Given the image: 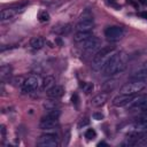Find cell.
Wrapping results in <instances>:
<instances>
[{"mask_svg": "<svg viewBox=\"0 0 147 147\" xmlns=\"http://www.w3.org/2000/svg\"><path fill=\"white\" fill-rule=\"evenodd\" d=\"M127 64V55L124 52H115V54L108 60L105 68L102 69V74L105 76H114L116 74L122 72Z\"/></svg>", "mask_w": 147, "mask_h": 147, "instance_id": "obj_1", "label": "cell"}, {"mask_svg": "<svg viewBox=\"0 0 147 147\" xmlns=\"http://www.w3.org/2000/svg\"><path fill=\"white\" fill-rule=\"evenodd\" d=\"M116 52V47L113 45H108V46H103L101 47L93 56L92 60V68L95 71H102V69L105 68L106 63L108 62V60L115 54Z\"/></svg>", "mask_w": 147, "mask_h": 147, "instance_id": "obj_2", "label": "cell"}, {"mask_svg": "<svg viewBox=\"0 0 147 147\" xmlns=\"http://www.w3.org/2000/svg\"><path fill=\"white\" fill-rule=\"evenodd\" d=\"M146 87V80H137V79H130L129 83L123 85L119 90V93L122 94H129V95H136L137 93L141 92Z\"/></svg>", "mask_w": 147, "mask_h": 147, "instance_id": "obj_3", "label": "cell"}, {"mask_svg": "<svg viewBox=\"0 0 147 147\" xmlns=\"http://www.w3.org/2000/svg\"><path fill=\"white\" fill-rule=\"evenodd\" d=\"M41 83H42V82L40 80L39 76H37V75H31V76H29L28 78L24 79V82H23V84H22V86H21V91H22V93H24V94L33 93V92H36V91L39 88V86L41 85Z\"/></svg>", "mask_w": 147, "mask_h": 147, "instance_id": "obj_4", "label": "cell"}, {"mask_svg": "<svg viewBox=\"0 0 147 147\" xmlns=\"http://www.w3.org/2000/svg\"><path fill=\"white\" fill-rule=\"evenodd\" d=\"M127 108L131 111H145L147 110V95H134L130 101Z\"/></svg>", "mask_w": 147, "mask_h": 147, "instance_id": "obj_5", "label": "cell"}, {"mask_svg": "<svg viewBox=\"0 0 147 147\" xmlns=\"http://www.w3.org/2000/svg\"><path fill=\"white\" fill-rule=\"evenodd\" d=\"M124 29L118 25H109L105 29V37L110 41H117L124 37Z\"/></svg>", "mask_w": 147, "mask_h": 147, "instance_id": "obj_6", "label": "cell"}, {"mask_svg": "<svg viewBox=\"0 0 147 147\" xmlns=\"http://www.w3.org/2000/svg\"><path fill=\"white\" fill-rule=\"evenodd\" d=\"M125 132L129 136H139V134L147 133V122H144V121L134 122L126 126Z\"/></svg>", "mask_w": 147, "mask_h": 147, "instance_id": "obj_7", "label": "cell"}, {"mask_svg": "<svg viewBox=\"0 0 147 147\" xmlns=\"http://www.w3.org/2000/svg\"><path fill=\"white\" fill-rule=\"evenodd\" d=\"M37 145L40 146V147H57L59 146L57 134H55V133H46V134H42L37 140Z\"/></svg>", "mask_w": 147, "mask_h": 147, "instance_id": "obj_8", "label": "cell"}, {"mask_svg": "<svg viewBox=\"0 0 147 147\" xmlns=\"http://www.w3.org/2000/svg\"><path fill=\"white\" fill-rule=\"evenodd\" d=\"M94 28V20L92 16H82L79 22L75 25L76 31H83V32H91Z\"/></svg>", "mask_w": 147, "mask_h": 147, "instance_id": "obj_9", "label": "cell"}, {"mask_svg": "<svg viewBox=\"0 0 147 147\" xmlns=\"http://www.w3.org/2000/svg\"><path fill=\"white\" fill-rule=\"evenodd\" d=\"M100 44H101L100 39L98 37H95V36H92L88 39L79 42L80 48H83V49H85L87 52H95V53L100 49Z\"/></svg>", "mask_w": 147, "mask_h": 147, "instance_id": "obj_10", "label": "cell"}, {"mask_svg": "<svg viewBox=\"0 0 147 147\" xmlns=\"http://www.w3.org/2000/svg\"><path fill=\"white\" fill-rule=\"evenodd\" d=\"M59 126V118H54V117H51V116H42L40 122H39V127L44 131H47V130H54L55 127Z\"/></svg>", "mask_w": 147, "mask_h": 147, "instance_id": "obj_11", "label": "cell"}, {"mask_svg": "<svg viewBox=\"0 0 147 147\" xmlns=\"http://www.w3.org/2000/svg\"><path fill=\"white\" fill-rule=\"evenodd\" d=\"M133 96L134 95H129V94H122V93H119L117 96H115L113 99V105L115 107H127Z\"/></svg>", "mask_w": 147, "mask_h": 147, "instance_id": "obj_12", "label": "cell"}, {"mask_svg": "<svg viewBox=\"0 0 147 147\" xmlns=\"http://www.w3.org/2000/svg\"><path fill=\"white\" fill-rule=\"evenodd\" d=\"M47 96L49 98V99H53V100H57V99H60L63 94H64V88L62 87V86H60V85H54L52 88H49L48 91H47Z\"/></svg>", "mask_w": 147, "mask_h": 147, "instance_id": "obj_13", "label": "cell"}, {"mask_svg": "<svg viewBox=\"0 0 147 147\" xmlns=\"http://www.w3.org/2000/svg\"><path fill=\"white\" fill-rule=\"evenodd\" d=\"M107 100H108V93L107 92H100L95 96L92 98L91 105L93 107H101L107 102Z\"/></svg>", "mask_w": 147, "mask_h": 147, "instance_id": "obj_14", "label": "cell"}, {"mask_svg": "<svg viewBox=\"0 0 147 147\" xmlns=\"http://www.w3.org/2000/svg\"><path fill=\"white\" fill-rule=\"evenodd\" d=\"M20 8H5L0 11V21L1 22H7L11 20L17 13Z\"/></svg>", "mask_w": 147, "mask_h": 147, "instance_id": "obj_15", "label": "cell"}, {"mask_svg": "<svg viewBox=\"0 0 147 147\" xmlns=\"http://www.w3.org/2000/svg\"><path fill=\"white\" fill-rule=\"evenodd\" d=\"M45 44H46V40L40 36L33 37L30 40V46H31L32 49H40V48H42L45 46Z\"/></svg>", "mask_w": 147, "mask_h": 147, "instance_id": "obj_16", "label": "cell"}, {"mask_svg": "<svg viewBox=\"0 0 147 147\" xmlns=\"http://www.w3.org/2000/svg\"><path fill=\"white\" fill-rule=\"evenodd\" d=\"M55 85V78L53 77V76H51V75H48V76H46L44 79H42V83H41V88L44 90V91H48L49 88H52L53 86Z\"/></svg>", "mask_w": 147, "mask_h": 147, "instance_id": "obj_17", "label": "cell"}, {"mask_svg": "<svg viewBox=\"0 0 147 147\" xmlns=\"http://www.w3.org/2000/svg\"><path fill=\"white\" fill-rule=\"evenodd\" d=\"M92 32H83V31H76V33L74 34V40L76 42H82L86 39H88L90 37H92Z\"/></svg>", "mask_w": 147, "mask_h": 147, "instance_id": "obj_18", "label": "cell"}, {"mask_svg": "<svg viewBox=\"0 0 147 147\" xmlns=\"http://www.w3.org/2000/svg\"><path fill=\"white\" fill-rule=\"evenodd\" d=\"M134 146L147 147V133L134 136Z\"/></svg>", "mask_w": 147, "mask_h": 147, "instance_id": "obj_19", "label": "cell"}, {"mask_svg": "<svg viewBox=\"0 0 147 147\" xmlns=\"http://www.w3.org/2000/svg\"><path fill=\"white\" fill-rule=\"evenodd\" d=\"M11 75V67L9 64H3L0 68V77L1 79H6Z\"/></svg>", "mask_w": 147, "mask_h": 147, "instance_id": "obj_20", "label": "cell"}, {"mask_svg": "<svg viewBox=\"0 0 147 147\" xmlns=\"http://www.w3.org/2000/svg\"><path fill=\"white\" fill-rule=\"evenodd\" d=\"M56 28L57 29H54V31H56L60 34H68L71 31V25L70 24H65V25H62L61 28H59V26H56Z\"/></svg>", "mask_w": 147, "mask_h": 147, "instance_id": "obj_21", "label": "cell"}, {"mask_svg": "<svg viewBox=\"0 0 147 147\" xmlns=\"http://www.w3.org/2000/svg\"><path fill=\"white\" fill-rule=\"evenodd\" d=\"M47 113L46 115L47 116H51V117H54V118H59L60 115H61V111L59 108H52V109H46Z\"/></svg>", "mask_w": 147, "mask_h": 147, "instance_id": "obj_22", "label": "cell"}, {"mask_svg": "<svg viewBox=\"0 0 147 147\" xmlns=\"http://www.w3.org/2000/svg\"><path fill=\"white\" fill-rule=\"evenodd\" d=\"M96 137V132L94 129H87L86 132H85V138L87 140H93L94 138Z\"/></svg>", "mask_w": 147, "mask_h": 147, "instance_id": "obj_23", "label": "cell"}, {"mask_svg": "<svg viewBox=\"0 0 147 147\" xmlns=\"http://www.w3.org/2000/svg\"><path fill=\"white\" fill-rule=\"evenodd\" d=\"M38 18H39V21L40 22H47V21H49V14L46 11V10H41L40 13H39V15H38Z\"/></svg>", "mask_w": 147, "mask_h": 147, "instance_id": "obj_24", "label": "cell"}, {"mask_svg": "<svg viewBox=\"0 0 147 147\" xmlns=\"http://www.w3.org/2000/svg\"><path fill=\"white\" fill-rule=\"evenodd\" d=\"M80 86L83 87V90L85 91L86 94H88L93 90V84L92 83H84V84H80Z\"/></svg>", "mask_w": 147, "mask_h": 147, "instance_id": "obj_25", "label": "cell"}, {"mask_svg": "<svg viewBox=\"0 0 147 147\" xmlns=\"http://www.w3.org/2000/svg\"><path fill=\"white\" fill-rule=\"evenodd\" d=\"M88 123H90V121H88V118H86V117H84V118H82V119L79 121V123H78V127H79V129H82V127H84V126H86V125H88Z\"/></svg>", "mask_w": 147, "mask_h": 147, "instance_id": "obj_26", "label": "cell"}, {"mask_svg": "<svg viewBox=\"0 0 147 147\" xmlns=\"http://www.w3.org/2000/svg\"><path fill=\"white\" fill-rule=\"evenodd\" d=\"M71 100H72V103L76 108H78V94L77 93H74L72 96H71Z\"/></svg>", "mask_w": 147, "mask_h": 147, "instance_id": "obj_27", "label": "cell"}, {"mask_svg": "<svg viewBox=\"0 0 147 147\" xmlns=\"http://www.w3.org/2000/svg\"><path fill=\"white\" fill-rule=\"evenodd\" d=\"M137 69H139V70H144V71H147V60H146V61H144L142 63H140V64L137 67Z\"/></svg>", "mask_w": 147, "mask_h": 147, "instance_id": "obj_28", "label": "cell"}, {"mask_svg": "<svg viewBox=\"0 0 147 147\" xmlns=\"http://www.w3.org/2000/svg\"><path fill=\"white\" fill-rule=\"evenodd\" d=\"M93 118L96 119V121H101L103 118V114H101V113H94L93 114Z\"/></svg>", "mask_w": 147, "mask_h": 147, "instance_id": "obj_29", "label": "cell"}, {"mask_svg": "<svg viewBox=\"0 0 147 147\" xmlns=\"http://www.w3.org/2000/svg\"><path fill=\"white\" fill-rule=\"evenodd\" d=\"M139 121H144V122H147V110L142 111L141 116L139 117Z\"/></svg>", "mask_w": 147, "mask_h": 147, "instance_id": "obj_30", "label": "cell"}, {"mask_svg": "<svg viewBox=\"0 0 147 147\" xmlns=\"http://www.w3.org/2000/svg\"><path fill=\"white\" fill-rule=\"evenodd\" d=\"M1 134L2 136L6 134V127H5V125H1Z\"/></svg>", "mask_w": 147, "mask_h": 147, "instance_id": "obj_31", "label": "cell"}, {"mask_svg": "<svg viewBox=\"0 0 147 147\" xmlns=\"http://www.w3.org/2000/svg\"><path fill=\"white\" fill-rule=\"evenodd\" d=\"M98 146L100 147V146H108V145H107V142H105V141H101V142H99V144H98Z\"/></svg>", "mask_w": 147, "mask_h": 147, "instance_id": "obj_32", "label": "cell"}, {"mask_svg": "<svg viewBox=\"0 0 147 147\" xmlns=\"http://www.w3.org/2000/svg\"><path fill=\"white\" fill-rule=\"evenodd\" d=\"M141 16L145 17V18H147V13H141Z\"/></svg>", "mask_w": 147, "mask_h": 147, "instance_id": "obj_33", "label": "cell"}]
</instances>
